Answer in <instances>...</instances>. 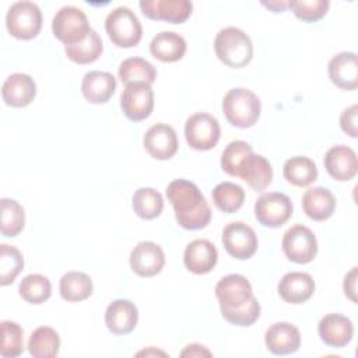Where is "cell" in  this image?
<instances>
[{"instance_id":"6da1fadb","label":"cell","mask_w":358,"mask_h":358,"mask_svg":"<svg viewBox=\"0 0 358 358\" xmlns=\"http://www.w3.org/2000/svg\"><path fill=\"white\" fill-rule=\"evenodd\" d=\"M166 197L175 210L178 224L190 231L206 228L211 221V210L197 185L175 179L166 187Z\"/></svg>"},{"instance_id":"7a4b0ae2","label":"cell","mask_w":358,"mask_h":358,"mask_svg":"<svg viewBox=\"0 0 358 358\" xmlns=\"http://www.w3.org/2000/svg\"><path fill=\"white\" fill-rule=\"evenodd\" d=\"M217 57L228 67L242 69L253 57V43L248 34L236 27H227L218 31L214 39Z\"/></svg>"},{"instance_id":"3957f363","label":"cell","mask_w":358,"mask_h":358,"mask_svg":"<svg viewBox=\"0 0 358 358\" xmlns=\"http://www.w3.org/2000/svg\"><path fill=\"white\" fill-rule=\"evenodd\" d=\"M222 110L232 126L248 129L259 120L262 103L253 91L238 87L225 94L222 99Z\"/></svg>"},{"instance_id":"277c9868","label":"cell","mask_w":358,"mask_h":358,"mask_svg":"<svg viewBox=\"0 0 358 358\" xmlns=\"http://www.w3.org/2000/svg\"><path fill=\"white\" fill-rule=\"evenodd\" d=\"M105 31L117 48H133L143 36V28L137 15L129 7H116L105 20Z\"/></svg>"},{"instance_id":"5b68a950","label":"cell","mask_w":358,"mask_h":358,"mask_svg":"<svg viewBox=\"0 0 358 358\" xmlns=\"http://www.w3.org/2000/svg\"><path fill=\"white\" fill-rule=\"evenodd\" d=\"M91 29L85 13L74 6L62 7L52 20V32L64 46L83 42Z\"/></svg>"},{"instance_id":"8992f818","label":"cell","mask_w":358,"mask_h":358,"mask_svg":"<svg viewBox=\"0 0 358 358\" xmlns=\"http://www.w3.org/2000/svg\"><path fill=\"white\" fill-rule=\"evenodd\" d=\"M6 27L11 36L22 41L35 38L42 28V13L34 1H15L6 14Z\"/></svg>"},{"instance_id":"52a82bcc","label":"cell","mask_w":358,"mask_h":358,"mask_svg":"<svg viewBox=\"0 0 358 358\" xmlns=\"http://www.w3.org/2000/svg\"><path fill=\"white\" fill-rule=\"evenodd\" d=\"M221 129L218 120L206 112H199L187 117L185 123V137L190 148L208 151L220 140Z\"/></svg>"},{"instance_id":"ba28073f","label":"cell","mask_w":358,"mask_h":358,"mask_svg":"<svg viewBox=\"0 0 358 358\" xmlns=\"http://www.w3.org/2000/svg\"><path fill=\"white\" fill-rule=\"evenodd\" d=\"M281 246L288 260L298 264L310 263L317 255V241L315 234L312 229L301 224L285 231Z\"/></svg>"},{"instance_id":"9c48e42d","label":"cell","mask_w":358,"mask_h":358,"mask_svg":"<svg viewBox=\"0 0 358 358\" xmlns=\"http://www.w3.org/2000/svg\"><path fill=\"white\" fill-rule=\"evenodd\" d=\"M291 199L280 192H268L259 196L255 203V215L263 227L278 228L292 215Z\"/></svg>"},{"instance_id":"30bf717a","label":"cell","mask_w":358,"mask_h":358,"mask_svg":"<svg viewBox=\"0 0 358 358\" xmlns=\"http://www.w3.org/2000/svg\"><path fill=\"white\" fill-rule=\"evenodd\" d=\"M120 106L124 116L131 122L147 119L154 109V91L151 84L143 81L126 84L120 96Z\"/></svg>"},{"instance_id":"8fae6325","label":"cell","mask_w":358,"mask_h":358,"mask_svg":"<svg viewBox=\"0 0 358 358\" xmlns=\"http://www.w3.org/2000/svg\"><path fill=\"white\" fill-rule=\"evenodd\" d=\"M222 245L228 255L238 260L250 259L257 250V235L253 228L242 221L229 222L222 231Z\"/></svg>"},{"instance_id":"7c38bea8","label":"cell","mask_w":358,"mask_h":358,"mask_svg":"<svg viewBox=\"0 0 358 358\" xmlns=\"http://www.w3.org/2000/svg\"><path fill=\"white\" fill-rule=\"evenodd\" d=\"M215 296L222 309H238L253 298V289L242 274H228L215 285Z\"/></svg>"},{"instance_id":"4fadbf2b","label":"cell","mask_w":358,"mask_h":358,"mask_svg":"<svg viewBox=\"0 0 358 358\" xmlns=\"http://www.w3.org/2000/svg\"><path fill=\"white\" fill-rule=\"evenodd\" d=\"M138 6L147 18L171 24L185 22L193 11L189 0H141Z\"/></svg>"},{"instance_id":"5bb4252c","label":"cell","mask_w":358,"mask_h":358,"mask_svg":"<svg viewBox=\"0 0 358 358\" xmlns=\"http://www.w3.org/2000/svg\"><path fill=\"white\" fill-rule=\"evenodd\" d=\"M130 267L140 277H154L165 266V255L159 245L151 241L138 242L130 252Z\"/></svg>"},{"instance_id":"9a60e30c","label":"cell","mask_w":358,"mask_h":358,"mask_svg":"<svg viewBox=\"0 0 358 358\" xmlns=\"http://www.w3.org/2000/svg\"><path fill=\"white\" fill-rule=\"evenodd\" d=\"M145 151L159 161L171 159L178 151V137L172 126L166 123L152 124L143 137Z\"/></svg>"},{"instance_id":"2e32d148","label":"cell","mask_w":358,"mask_h":358,"mask_svg":"<svg viewBox=\"0 0 358 358\" xmlns=\"http://www.w3.org/2000/svg\"><path fill=\"white\" fill-rule=\"evenodd\" d=\"M323 162L327 173L338 182L351 180L358 171V159L355 151L351 147L343 144L329 148Z\"/></svg>"},{"instance_id":"e0dca14e","label":"cell","mask_w":358,"mask_h":358,"mask_svg":"<svg viewBox=\"0 0 358 358\" xmlns=\"http://www.w3.org/2000/svg\"><path fill=\"white\" fill-rule=\"evenodd\" d=\"M235 176L246 182L255 192H263L273 180V168L263 155L250 152L239 164Z\"/></svg>"},{"instance_id":"ac0fdd59","label":"cell","mask_w":358,"mask_h":358,"mask_svg":"<svg viewBox=\"0 0 358 358\" xmlns=\"http://www.w3.org/2000/svg\"><path fill=\"white\" fill-rule=\"evenodd\" d=\"M327 73L330 81L344 90L354 91L358 87V57L354 52H340L334 55L329 64Z\"/></svg>"},{"instance_id":"d6986e66","label":"cell","mask_w":358,"mask_h":358,"mask_svg":"<svg viewBox=\"0 0 358 358\" xmlns=\"http://www.w3.org/2000/svg\"><path fill=\"white\" fill-rule=\"evenodd\" d=\"M317 333L326 345L343 348L352 340L354 326L347 316L340 313H329L320 319Z\"/></svg>"},{"instance_id":"ffe728a7","label":"cell","mask_w":358,"mask_h":358,"mask_svg":"<svg viewBox=\"0 0 358 358\" xmlns=\"http://www.w3.org/2000/svg\"><path fill=\"white\" fill-rule=\"evenodd\" d=\"M138 322V309L129 299H115L105 310V324L116 336L129 334Z\"/></svg>"},{"instance_id":"44dd1931","label":"cell","mask_w":358,"mask_h":358,"mask_svg":"<svg viewBox=\"0 0 358 358\" xmlns=\"http://www.w3.org/2000/svg\"><path fill=\"white\" fill-rule=\"evenodd\" d=\"M264 343L271 354L288 355L299 350L301 333L288 322H277L266 330Z\"/></svg>"},{"instance_id":"7402d4cb","label":"cell","mask_w":358,"mask_h":358,"mask_svg":"<svg viewBox=\"0 0 358 358\" xmlns=\"http://www.w3.org/2000/svg\"><path fill=\"white\" fill-rule=\"evenodd\" d=\"M217 260V248L207 239L192 241L183 253V264L193 274L210 273L215 267Z\"/></svg>"},{"instance_id":"603a6c76","label":"cell","mask_w":358,"mask_h":358,"mask_svg":"<svg viewBox=\"0 0 358 358\" xmlns=\"http://www.w3.org/2000/svg\"><path fill=\"white\" fill-rule=\"evenodd\" d=\"M36 95V84L34 78L24 73L8 76L1 87V96L6 105L13 108H24L29 105Z\"/></svg>"},{"instance_id":"cb8c5ba5","label":"cell","mask_w":358,"mask_h":358,"mask_svg":"<svg viewBox=\"0 0 358 358\" xmlns=\"http://www.w3.org/2000/svg\"><path fill=\"white\" fill-rule=\"evenodd\" d=\"M315 287L316 285L310 274L303 271H289L281 277L277 289L285 302L299 305L313 295Z\"/></svg>"},{"instance_id":"d4e9b609","label":"cell","mask_w":358,"mask_h":358,"mask_svg":"<svg viewBox=\"0 0 358 358\" xmlns=\"http://www.w3.org/2000/svg\"><path fill=\"white\" fill-rule=\"evenodd\" d=\"M116 90V78L108 71L92 70L81 81V92L90 103H106Z\"/></svg>"},{"instance_id":"484cf974","label":"cell","mask_w":358,"mask_h":358,"mask_svg":"<svg viewBox=\"0 0 358 358\" xmlns=\"http://www.w3.org/2000/svg\"><path fill=\"white\" fill-rule=\"evenodd\" d=\"M302 208L310 220L326 221L336 210V197L327 187H310L302 196Z\"/></svg>"},{"instance_id":"4316f807","label":"cell","mask_w":358,"mask_h":358,"mask_svg":"<svg viewBox=\"0 0 358 358\" xmlns=\"http://www.w3.org/2000/svg\"><path fill=\"white\" fill-rule=\"evenodd\" d=\"M186 48L185 38L173 31L158 32L150 43L151 55L165 63L180 60L186 53Z\"/></svg>"},{"instance_id":"83f0119b","label":"cell","mask_w":358,"mask_h":358,"mask_svg":"<svg viewBox=\"0 0 358 358\" xmlns=\"http://www.w3.org/2000/svg\"><path fill=\"white\" fill-rule=\"evenodd\" d=\"M94 289L92 280L83 271H67L59 282L60 296L67 302H80L91 296Z\"/></svg>"},{"instance_id":"f1b7e54d","label":"cell","mask_w":358,"mask_h":358,"mask_svg":"<svg viewBox=\"0 0 358 358\" xmlns=\"http://www.w3.org/2000/svg\"><path fill=\"white\" fill-rule=\"evenodd\" d=\"M282 175L288 183L298 187H305L317 179V168L310 158L296 155L285 161Z\"/></svg>"},{"instance_id":"f546056e","label":"cell","mask_w":358,"mask_h":358,"mask_svg":"<svg viewBox=\"0 0 358 358\" xmlns=\"http://www.w3.org/2000/svg\"><path fill=\"white\" fill-rule=\"evenodd\" d=\"M60 337L49 326L36 327L28 340V351L35 358H53L59 354Z\"/></svg>"},{"instance_id":"4dcf8cb0","label":"cell","mask_w":358,"mask_h":358,"mask_svg":"<svg viewBox=\"0 0 358 358\" xmlns=\"http://www.w3.org/2000/svg\"><path fill=\"white\" fill-rule=\"evenodd\" d=\"M133 211L143 220H154L164 210L162 194L152 187H140L131 197Z\"/></svg>"},{"instance_id":"1f68e13d","label":"cell","mask_w":358,"mask_h":358,"mask_svg":"<svg viewBox=\"0 0 358 358\" xmlns=\"http://www.w3.org/2000/svg\"><path fill=\"white\" fill-rule=\"evenodd\" d=\"M102 39L95 29H91L83 42L64 46L67 57L77 64H88L98 60V57L102 55Z\"/></svg>"},{"instance_id":"d6a6232c","label":"cell","mask_w":358,"mask_h":358,"mask_svg":"<svg viewBox=\"0 0 358 358\" xmlns=\"http://www.w3.org/2000/svg\"><path fill=\"white\" fill-rule=\"evenodd\" d=\"M20 296L32 305H41L52 295V284L42 274H28L18 285Z\"/></svg>"},{"instance_id":"836d02e7","label":"cell","mask_w":358,"mask_h":358,"mask_svg":"<svg viewBox=\"0 0 358 358\" xmlns=\"http://www.w3.org/2000/svg\"><path fill=\"white\" fill-rule=\"evenodd\" d=\"M215 207L227 214L238 211L245 201V190L232 182L218 183L211 193Z\"/></svg>"},{"instance_id":"e575fe53","label":"cell","mask_w":358,"mask_h":358,"mask_svg":"<svg viewBox=\"0 0 358 358\" xmlns=\"http://www.w3.org/2000/svg\"><path fill=\"white\" fill-rule=\"evenodd\" d=\"M119 78L122 83L129 84L134 81H143L152 84L157 78L155 67L143 57H129L119 66Z\"/></svg>"},{"instance_id":"d590c367","label":"cell","mask_w":358,"mask_h":358,"mask_svg":"<svg viewBox=\"0 0 358 358\" xmlns=\"http://www.w3.org/2000/svg\"><path fill=\"white\" fill-rule=\"evenodd\" d=\"M1 208V235L7 238L17 236L25 225V211L22 206L14 199H1L0 200Z\"/></svg>"},{"instance_id":"8d00e7d4","label":"cell","mask_w":358,"mask_h":358,"mask_svg":"<svg viewBox=\"0 0 358 358\" xmlns=\"http://www.w3.org/2000/svg\"><path fill=\"white\" fill-rule=\"evenodd\" d=\"M24 268V257L21 252L11 245H0V284L3 287L11 284Z\"/></svg>"},{"instance_id":"74e56055","label":"cell","mask_w":358,"mask_h":358,"mask_svg":"<svg viewBox=\"0 0 358 358\" xmlns=\"http://www.w3.org/2000/svg\"><path fill=\"white\" fill-rule=\"evenodd\" d=\"M0 355L3 358H15L24 352V330L17 322L3 320L1 323Z\"/></svg>"},{"instance_id":"f35d334b","label":"cell","mask_w":358,"mask_h":358,"mask_svg":"<svg viewBox=\"0 0 358 358\" xmlns=\"http://www.w3.org/2000/svg\"><path fill=\"white\" fill-rule=\"evenodd\" d=\"M329 0H292L289 8L296 18L305 22H315L323 18L329 10Z\"/></svg>"},{"instance_id":"ab89813d","label":"cell","mask_w":358,"mask_h":358,"mask_svg":"<svg viewBox=\"0 0 358 358\" xmlns=\"http://www.w3.org/2000/svg\"><path fill=\"white\" fill-rule=\"evenodd\" d=\"M253 152L252 147L243 140L231 141L221 154V168L229 176H235L239 164L246 155Z\"/></svg>"},{"instance_id":"60d3db41","label":"cell","mask_w":358,"mask_h":358,"mask_svg":"<svg viewBox=\"0 0 358 358\" xmlns=\"http://www.w3.org/2000/svg\"><path fill=\"white\" fill-rule=\"evenodd\" d=\"M221 309V315L222 317L229 322L231 324L235 326H252L260 316V303L257 302V299L253 296L246 305H243L242 308L238 309Z\"/></svg>"},{"instance_id":"b9f144b4","label":"cell","mask_w":358,"mask_h":358,"mask_svg":"<svg viewBox=\"0 0 358 358\" xmlns=\"http://www.w3.org/2000/svg\"><path fill=\"white\" fill-rule=\"evenodd\" d=\"M357 116H358V106L355 103L345 108L340 115V127H341V130L352 138L358 137Z\"/></svg>"},{"instance_id":"7bdbcfd3","label":"cell","mask_w":358,"mask_h":358,"mask_svg":"<svg viewBox=\"0 0 358 358\" xmlns=\"http://www.w3.org/2000/svg\"><path fill=\"white\" fill-rule=\"evenodd\" d=\"M357 277L358 271L357 267H352L344 277L343 281V289L347 298H350L354 303H357Z\"/></svg>"},{"instance_id":"ee69618b","label":"cell","mask_w":358,"mask_h":358,"mask_svg":"<svg viewBox=\"0 0 358 358\" xmlns=\"http://www.w3.org/2000/svg\"><path fill=\"white\" fill-rule=\"evenodd\" d=\"M211 351H208L201 344H189L186 348L180 352V357H211Z\"/></svg>"},{"instance_id":"f6af8a7d","label":"cell","mask_w":358,"mask_h":358,"mask_svg":"<svg viewBox=\"0 0 358 358\" xmlns=\"http://www.w3.org/2000/svg\"><path fill=\"white\" fill-rule=\"evenodd\" d=\"M289 1H285V0H274V1H262V6L267 7L268 10H271L273 13H282L285 11L287 8H289Z\"/></svg>"},{"instance_id":"bcb514c9","label":"cell","mask_w":358,"mask_h":358,"mask_svg":"<svg viewBox=\"0 0 358 358\" xmlns=\"http://www.w3.org/2000/svg\"><path fill=\"white\" fill-rule=\"evenodd\" d=\"M150 354H151V355H152V354H154V355H158V354L166 355L165 352H162V351H158V350H157V351H155V350H147V351H140V352H137V355H138V357H140V355H150Z\"/></svg>"}]
</instances>
